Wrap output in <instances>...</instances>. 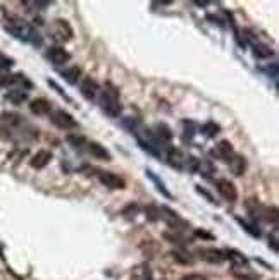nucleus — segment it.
<instances>
[{
    "label": "nucleus",
    "instance_id": "obj_1",
    "mask_svg": "<svg viewBox=\"0 0 279 280\" xmlns=\"http://www.w3.org/2000/svg\"><path fill=\"white\" fill-rule=\"evenodd\" d=\"M3 28H5L12 37L19 38V40L31 43V45L35 46L42 45V37L38 35V31H36L33 26H30L26 21L19 19V17H14V16L5 17V19H3Z\"/></svg>",
    "mask_w": 279,
    "mask_h": 280
},
{
    "label": "nucleus",
    "instance_id": "obj_2",
    "mask_svg": "<svg viewBox=\"0 0 279 280\" xmlns=\"http://www.w3.org/2000/svg\"><path fill=\"white\" fill-rule=\"evenodd\" d=\"M100 107L109 117L115 119L122 114V105H121V98H119V91L115 86H112L111 82L105 84V89L100 95Z\"/></svg>",
    "mask_w": 279,
    "mask_h": 280
},
{
    "label": "nucleus",
    "instance_id": "obj_3",
    "mask_svg": "<svg viewBox=\"0 0 279 280\" xmlns=\"http://www.w3.org/2000/svg\"><path fill=\"white\" fill-rule=\"evenodd\" d=\"M50 35L57 43H67L72 40V28L66 19H56L50 26Z\"/></svg>",
    "mask_w": 279,
    "mask_h": 280
},
{
    "label": "nucleus",
    "instance_id": "obj_4",
    "mask_svg": "<svg viewBox=\"0 0 279 280\" xmlns=\"http://www.w3.org/2000/svg\"><path fill=\"white\" fill-rule=\"evenodd\" d=\"M50 120H52V124L56 125V127L62 129V131H69V129L78 127V122H76L74 117L62 109H59V110H56V112L50 114Z\"/></svg>",
    "mask_w": 279,
    "mask_h": 280
},
{
    "label": "nucleus",
    "instance_id": "obj_5",
    "mask_svg": "<svg viewBox=\"0 0 279 280\" xmlns=\"http://www.w3.org/2000/svg\"><path fill=\"white\" fill-rule=\"evenodd\" d=\"M99 181L100 184H104L105 188L114 189V191H121V189H126V179L121 177L115 172H109V170H102L99 172Z\"/></svg>",
    "mask_w": 279,
    "mask_h": 280
},
{
    "label": "nucleus",
    "instance_id": "obj_6",
    "mask_svg": "<svg viewBox=\"0 0 279 280\" xmlns=\"http://www.w3.org/2000/svg\"><path fill=\"white\" fill-rule=\"evenodd\" d=\"M161 211H164V213H166V215H162V218L167 222V225H169V229H171V231L181 232V231H186V229L190 227V224H188L186 220H183V218H181L176 211L169 210L167 206H162Z\"/></svg>",
    "mask_w": 279,
    "mask_h": 280
},
{
    "label": "nucleus",
    "instance_id": "obj_7",
    "mask_svg": "<svg viewBox=\"0 0 279 280\" xmlns=\"http://www.w3.org/2000/svg\"><path fill=\"white\" fill-rule=\"evenodd\" d=\"M79 93H81V96L85 100H90V102H92V100H97V96H99V93H100L99 82L90 76L81 78V81H79Z\"/></svg>",
    "mask_w": 279,
    "mask_h": 280
},
{
    "label": "nucleus",
    "instance_id": "obj_8",
    "mask_svg": "<svg viewBox=\"0 0 279 280\" xmlns=\"http://www.w3.org/2000/svg\"><path fill=\"white\" fill-rule=\"evenodd\" d=\"M216 188L217 193L226 201H229V203H234L238 200V189L234 186V182H231L229 179H219L216 182Z\"/></svg>",
    "mask_w": 279,
    "mask_h": 280
},
{
    "label": "nucleus",
    "instance_id": "obj_9",
    "mask_svg": "<svg viewBox=\"0 0 279 280\" xmlns=\"http://www.w3.org/2000/svg\"><path fill=\"white\" fill-rule=\"evenodd\" d=\"M47 59L54 64V66H64L71 60V53L67 52L64 46H52L47 52Z\"/></svg>",
    "mask_w": 279,
    "mask_h": 280
},
{
    "label": "nucleus",
    "instance_id": "obj_10",
    "mask_svg": "<svg viewBox=\"0 0 279 280\" xmlns=\"http://www.w3.org/2000/svg\"><path fill=\"white\" fill-rule=\"evenodd\" d=\"M186 159H188V157L184 155L181 150L167 148V153H166V160H167V163L171 165L172 168H176V170H184V167H186Z\"/></svg>",
    "mask_w": 279,
    "mask_h": 280
},
{
    "label": "nucleus",
    "instance_id": "obj_11",
    "mask_svg": "<svg viewBox=\"0 0 279 280\" xmlns=\"http://www.w3.org/2000/svg\"><path fill=\"white\" fill-rule=\"evenodd\" d=\"M52 159H54L52 152H49V150H38V152L31 157L30 165L33 168H36V170H42V168H45L47 165L50 163V160Z\"/></svg>",
    "mask_w": 279,
    "mask_h": 280
},
{
    "label": "nucleus",
    "instance_id": "obj_12",
    "mask_svg": "<svg viewBox=\"0 0 279 280\" xmlns=\"http://www.w3.org/2000/svg\"><path fill=\"white\" fill-rule=\"evenodd\" d=\"M86 146H88V153L93 157V159L104 160V161H111V160H112L111 152H109V150L105 148L104 145H100V143L90 141V143H86Z\"/></svg>",
    "mask_w": 279,
    "mask_h": 280
},
{
    "label": "nucleus",
    "instance_id": "obj_13",
    "mask_svg": "<svg viewBox=\"0 0 279 280\" xmlns=\"http://www.w3.org/2000/svg\"><path fill=\"white\" fill-rule=\"evenodd\" d=\"M30 110L35 116H49L52 112V103L45 98H35L30 102Z\"/></svg>",
    "mask_w": 279,
    "mask_h": 280
},
{
    "label": "nucleus",
    "instance_id": "obj_14",
    "mask_svg": "<svg viewBox=\"0 0 279 280\" xmlns=\"http://www.w3.org/2000/svg\"><path fill=\"white\" fill-rule=\"evenodd\" d=\"M227 163H229L231 172H233L236 177H241V175L246 172V167H248V161H246V159L243 155H238V153H234Z\"/></svg>",
    "mask_w": 279,
    "mask_h": 280
},
{
    "label": "nucleus",
    "instance_id": "obj_15",
    "mask_svg": "<svg viewBox=\"0 0 279 280\" xmlns=\"http://www.w3.org/2000/svg\"><path fill=\"white\" fill-rule=\"evenodd\" d=\"M202 258H204L207 263L210 265H221L226 261V256H224V251L216 249V247H209V249L202 251Z\"/></svg>",
    "mask_w": 279,
    "mask_h": 280
},
{
    "label": "nucleus",
    "instance_id": "obj_16",
    "mask_svg": "<svg viewBox=\"0 0 279 280\" xmlns=\"http://www.w3.org/2000/svg\"><path fill=\"white\" fill-rule=\"evenodd\" d=\"M152 134H154V138L157 139L159 143H169L172 139V131L171 127H169L167 124H164V122H161V124L155 125V129L152 131Z\"/></svg>",
    "mask_w": 279,
    "mask_h": 280
},
{
    "label": "nucleus",
    "instance_id": "obj_17",
    "mask_svg": "<svg viewBox=\"0 0 279 280\" xmlns=\"http://www.w3.org/2000/svg\"><path fill=\"white\" fill-rule=\"evenodd\" d=\"M216 153L217 157H219L221 160H224V161H229L231 157L234 155V148H233V145H231V141H227V139H223V141L217 145V148H216Z\"/></svg>",
    "mask_w": 279,
    "mask_h": 280
},
{
    "label": "nucleus",
    "instance_id": "obj_18",
    "mask_svg": "<svg viewBox=\"0 0 279 280\" xmlns=\"http://www.w3.org/2000/svg\"><path fill=\"white\" fill-rule=\"evenodd\" d=\"M81 74H83V71L79 66H69L60 73V76L69 82V84H78V81L81 80Z\"/></svg>",
    "mask_w": 279,
    "mask_h": 280
},
{
    "label": "nucleus",
    "instance_id": "obj_19",
    "mask_svg": "<svg viewBox=\"0 0 279 280\" xmlns=\"http://www.w3.org/2000/svg\"><path fill=\"white\" fill-rule=\"evenodd\" d=\"M224 256H226V260H229L234 267H245V265L248 263L243 254L238 253V251H234V249H226L224 251Z\"/></svg>",
    "mask_w": 279,
    "mask_h": 280
},
{
    "label": "nucleus",
    "instance_id": "obj_20",
    "mask_svg": "<svg viewBox=\"0 0 279 280\" xmlns=\"http://www.w3.org/2000/svg\"><path fill=\"white\" fill-rule=\"evenodd\" d=\"M5 98L9 100L10 103H14V105H21V103L28 100V93L24 91V89H12V91L7 93Z\"/></svg>",
    "mask_w": 279,
    "mask_h": 280
},
{
    "label": "nucleus",
    "instance_id": "obj_21",
    "mask_svg": "<svg viewBox=\"0 0 279 280\" xmlns=\"http://www.w3.org/2000/svg\"><path fill=\"white\" fill-rule=\"evenodd\" d=\"M145 174H147V177L150 179V181L154 182L155 186H157V191H159V193H162V195H164L166 198H171V193H169L167 189H166L164 182H162V181H159V177L154 174V172H152V170H147V172H145Z\"/></svg>",
    "mask_w": 279,
    "mask_h": 280
},
{
    "label": "nucleus",
    "instance_id": "obj_22",
    "mask_svg": "<svg viewBox=\"0 0 279 280\" xmlns=\"http://www.w3.org/2000/svg\"><path fill=\"white\" fill-rule=\"evenodd\" d=\"M219 131H221L219 124H216V122L212 120L205 122V124L202 125V134H205L207 138H216V136L219 134Z\"/></svg>",
    "mask_w": 279,
    "mask_h": 280
},
{
    "label": "nucleus",
    "instance_id": "obj_23",
    "mask_svg": "<svg viewBox=\"0 0 279 280\" xmlns=\"http://www.w3.org/2000/svg\"><path fill=\"white\" fill-rule=\"evenodd\" d=\"M253 53H255L259 59H269V57L273 55L274 52L267 45H262V43H255V45H253Z\"/></svg>",
    "mask_w": 279,
    "mask_h": 280
},
{
    "label": "nucleus",
    "instance_id": "obj_24",
    "mask_svg": "<svg viewBox=\"0 0 279 280\" xmlns=\"http://www.w3.org/2000/svg\"><path fill=\"white\" fill-rule=\"evenodd\" d=\"M145 213H147V218H148V220H152V222H157V220H161V218H162L161 208L154 206V204H150V206L145 208Z\"/></svg>",
    "mask_w": 279,
    "mask_h": 280
},
{
    "label": "nucleus",
    "instance_id": "obj_25",
    "mask_svg": "<svg viewBox=\"0 0 279 280\" xmlns=\"http://www.w3.org/2000/svg\"><path fill=\"white\" fill-rule=\"evenodd\" d=\"M67 143H69L72 148H81L83 145H86V139L79 134H69L67 136Z\"/></svg>",
    "mask_w": 279,
    "mask_h": 280
},
{
    "label": "nucleus",
    "instance_id": "obj_26",
    "mask_svg": "<svg viewBox=\"0 0 279 280\" xmlns=\"http://www.w3.org/2000/svg\"><path fill=\"white\" fill-rule=\"evenodd\" d=\"M12 66H14V60L0 53V69H9V67H12Z\"/></svg>",
    "mask_w": 279,
    "mask_h": 280
},
{
    "label": "nucleus",
    "instance_id": "obj_27",
    "mask_svg": "<svg viewBox=\"0 0 279 280\" xmlns=\"http://www.w3.org/2000/svg\"><path fill=\"white\" fill-rule=\"evenodd\" d=\"M183 256H184V254H183V253H179V251H174V253H172V258L179 261V263L190 265V263H191V258H183Z\"/></svg>",
    "mask_w": 279,
    "mask_h": 280
},
{
    "label": "nucleus",
    "instance_id": "obj_28",
    "mask_svg": "<svg viewBox=\"0 0 279 280\" xmlns=\"http://www.w3.org/2000/svg\"><path fill=\"white\" fill-rule=\"evenodd\" d=\"M183 280H207V277H204L202 274H188L184 275Z\"/></svg>",
    "mask_w": 279,
    "mask_h": 280
}]
</instances>
